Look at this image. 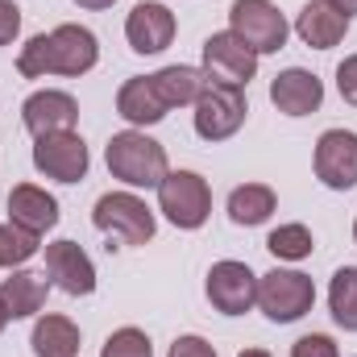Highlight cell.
Masks as SVG:
<instances>
[{"label":"cell","mask_w":357,"mask_h":357,"mask_svg":"<svg viewBox=\"0 0 357 357\" xmlns=\"http://www.w3.org/2000/svg\"><path fill=\"white\" fill-rule=\"evenodd\" d=\"M38 254V237L17 229V225H0V266H21Z\"/></svg>","instance_id":"obj_25"},{"label":"cell","mask_w":357,"mask_h":357,"mask_svg":"<svg viewBox=\"0 0 357 357\" xmlns=\"http://www.w3.org/2000/svg\"><path fill=\"white\" fill-rule=\"evenodd\" d=\"M237 357H270L266 349H245V354H237Z\"/></svg>","instance_id":"obj_34"},{"label":"cell","mask_w":357,"mask_h":357,"mask_svg":"<svg viewBox=\"0 0 357 357\" xmlns=\"http://www.w3.org/2000/svg\"><path fill=\"white\" fill-rule=\"evenodd\" d=\"M46 295H50V278L38 274V270H13L4 282H0V299L8 307V320H25V316H38L46 307Z\"/></svg>","instance_id":"obj_18"},{"label":"cell","mask_w":357,"mask_h":357,"mask_svg":"<svg viewBox=\"0 0 357 357\" xmlns=\"http://www.w3.org/2000/svg\"><path fill=\"white\" fill-rule=\"evenodd\" d=\"M21 121H25V129L33 133V137H46V133H67V129H75V121H79V104H75V96H67V91H33L25 104H21Z\"/></svg>","instance_id":"obj_13"},{"label":"cell","mask_w":357,"mask_h":357,"mask_svg":"<svg viewBox=\"0 0 357 357\" xmlns=\"http://www.w3.org/2000/svg\"><path fill=\"white\" fill-rule=\"evenodd\" d=\"M291 357H341V349H337L333 337L312 333V337H299V341L291 345Z\"/></svg>","instance_id":"obj_27"},{"label":"cell","mask_w":357,"mask_h":357,"mask_svg":"<svg viewBox=\"0 0 357 357\" xmlns=\"http://www.w3.org/2000/svg\"><path fill=\"white\" fill-rule=\"evenodd\" d=\"M100 63V42L84 25H59L50 33H38L21 46L17 54V71L25 79H42V75H88Z\"/></svg>","instance_id":"obj_1"},{"label":"cell","mask_w":357,"mask_h":357,"mask_svg":"<svg viewBox=\"0 0 357 357\" xmlns=\"http://www.w3.org/2000/svg\"><path fill=\"white\" fill-rule=\"evenodd\" d=\"M354 241H357V220H354Z\"/></svg>","instance_id":"obj_35"},{"label":"cell","mask_w":357,"mask_h":357,"mask_svg":"<svg viewBox=\"0 0 357 357\" xmlns=\"http://www.w3.org/2000/svg\"><path fill=\"white\" fill-rule=\"evenodd\" d=\"M33 354L38 357H75L79 354V328L67 316H42L33 324Z\"/></svg>","instance_id":"obj_20"},{"label":"cell","mask_w":357,"mask_h":357,"mask_svg":"<svg viewBox=\"0 0 357 357\" xmlns=\"http://www.w3.org/2000/svg\"><path fill=\"white\" fill-rule=\"evenodd\" d=\"M274 191H270L266 183H245V187H237L233 195H229V216H233V225H245V229H254V225H266L270 212H274Z\"/></svg>","instance_id":"obj_22"},{"label":"cell","mask_w":357,"mask_h":357,"mask_svg":"<svg viewBox=\"0 0 357 357\" xmlns=\"http://www.w3.org/2000/svg\"><path fill=\"white\" fill-rule=\"evenodd\" d=\"M79 8H91V13H100V8H112L116 0H75Z\"/></svg>","instance_id":"obj_31"},{"label":"cell","mask_w":357,"mask_h":357,"mask_svg":"<svg viewBox=\"0 0 357 357\" xmlns=\"http://www.w3.org/2000/svg\"><path fill=\"white\" fill-rule=\"evenodd\" d=\"M245 88H229V84H208L195 100V133L204 142H225L245 125Z\"/></svg>","instance_id":"obj_7"},{"label":"cell","mask_w":357,"mask_h":357,"mask_svg":"<svg viewBox=\"0 0 357 357\" xmlns=\"http://www.w3.org/2000/svg\"><path fill=\"white\" fill-rule=\"evenodd\" d=\"M154 79V88L162 96V104L167 108H178V104H195L199 100V91L208 88V75L204 71H195V67H162L158 75H150Z\"/></svg>","instance_id":"obj_21"},{"label":"cell","mask_w":357,"mask_h":357,"mask_svg":"<svg viewBox=\"0 0 357 357\" xmlns=\"http://www.w3.org/2000/svg\"><path fill=\"white\" fill-rule=\"evenodd\" d=\"M229 33L241 38L254 54H274L287 46V17L270 4V0H233L229 8Z\"/></svg>","instance_id":"obj_4"},{"label":"cell","mask_w":357,"mask_h":357,"mask_svg":"<svg viewBox=\"0 0 357 357\" xmlns=\"http://www.w3.org/2000/svg\"><path fill=\"white\" fill-rule=\"evenodd\" d=\"M295 33L312 46V50H333L345 33H349V17L337 13L328 0H307L295 17Z\"/></svg>","instance_id":"obj_17"},{"label":"cell","mask_w":357,"mask_h":357,"mask_svg":"<svg viewBox=\"0 0 357 357\" xmlns=\"http://www.w3.org/2000/svg\"><path fill=\"white\" fill-rule=\"evenodd\" d=\"M175 29H178L175 13L167 4H158V0H142L125 17V38H129V46L137 54H162L175 42Z\"/></svg>","instance_id":"obj_12"},{"label":"cell","mask_w":357,"mask_h":357,"mask_svg":"<svg viewBox=\"0 0 357 357\" xmlns=\"http://www.w3.org/2000/svg\"><path fill=\"white\" fill-rule=\"evenodd\" d=\"M100 357H154V349H150V337L142 328H116L104 341Z\"/></svg>","instance_id":"obj_26"},{"label":"cell","mask_w":357,"mask_h":357,"mask_svg":"<svg viewBox=\"0 0 357 357\" xmlns=\"http://www.w3.org/2000/svg\"><path fill=\"white\" fill-rule=\"evenodd\" d=\"M91 225L121 245H146L154 237V212L133 191H108L91 208Z\"/></svg>","instance_id":"obj_3"},{"label":"cell","mask_w":357,"mask_h":357,"mask_svg":"<svg viewBox=\"0 0 357 357\" xmlns=\"http://www.w3.org/2000/svg\"><path fill=\"white\" fill-rule=\"evenodd\" d=\"M33 167L46 178H59V183H79L88 175V146L75 129L67 133H46V137H33Z\"/></svg>","instance_id":"obj_9"},{"label":"cell","mask_w":357,"mask_h":357,"mask_svg":"<svg viewBox=\"0 0 357 357\" xmlns=\"http://www.w3.org/2000/svg\"><path fill=\"white\" fill-rule=\"evenodd\" d=\"M266 250L274 258H282V262H303V258H312L316 241H312V233L303 225H278L266 237Z\"/></svg>","instance_id":"obj_24"},{"label":"cell","mask_w":357,"mask_h":357,"mask_svg":"<svg viewBox=\"0 0 357 357\" xmlns=\"http://www.w3.org/2000/svg\"><path fill=\"white\" fill-rule=\"evenodd\" d=\"M21 29V8L13 0H0V46H8Z\"/></svg>","instance_id":"obj_29"},{"label":"cell","mask_w":357,"mask_h":357,"mask_svg":"<svg viewBox=\"0 0 357 357\" xmlns=\"http://www.w3.org/2000/svg\"><path fill=\"white\" fill-rule=\"evenodd\" d=\"M8 225H17V229L42 237L46 229L59 225V199H54L50 191L33 187V183H17V187L8 191Z\"/></svg>","instance_id":"obj_15"},{"label":"cell","mask_w":357,"mask_h":357,"mask_svg":"<svg viewBox=\"0 0 357 357\" xmlns=\"http://www.w3.org/2000/svg\"><path fill=\"white\" fill-rule=\"evenodd\" d=\"M104 162H108L112 178H121L125 187H158L171 175L167 171V150L154 137H146L142 129L112 133V142L104 150Z\"/></svg>","instance_id":"obj_2"},{"label":"cell","mask_w":357,"mask_h":357,"mask_svg":"<svg viewBox=\"0 0 357 357\" xmlns=\"http://www.w3.org/2000/svg\"><path fill=\"white\" fill-rule=\"evenodd\" d=\"M328 307H333V320H337L345 333H357V266H341L333 274Z\"/></svg>","instance_id":"obj_23"},{"label":"cell","mask_w":357,"mask_h":357,"mask_svg":"<svg viewBox=\"0 0 357 357\" xmlns=\"http://www.w3.org/2000/svg\"><path fill=\"white\" fill-rule=\"evenodd\" d=\"M328 4H333L337 13H345V17H354L357 13V0H328Z\"/></svg>","instance_id":"obj_32"},{"label":"cell","mask_w":357,"mask_h":357,"mask_svg":"<svg viewBox=\"0 0 357 357\" xmlns=\"http://www.w3.org/2000/svg\"><path fill=\"white\" fill-rule=\"evenodd\" d=\"M316 178L333 191L357 187V133L349 129H328L316 142Z\"/></svg>","instance_id":"obj_11"},{"label":"cell","mask_w":357,"mask_h":357,"mask_svg":"<svg viewBox=\"0 0 357 357\" xmlns=\"http://www.w3.org/2000/svg\"><path fill=\"white\" fill-rule=\"evenodd\" d=\"M158 208L175 229H199L212 212V187L195 171H171L158 183Z\"/></svg>","instance_id":"obj_6"},{"label":"cell","mask_w":357,"mask_h":357,"mask_svg":"<svg viewBox=\"0 0 357 357\" xmlns=\"http://www.w3.org/2000/svg\"><path fill=\"white\" fill-rule=\"evenodd\" d=\"M270 104H274L278 112H287V116H307V112H316V108L324 104V84H320L312 71L291 67V71L274 75V84H270Z\"/></svg>","instance_id":"obj_16"},{"label":"cell","mask_w":357,"mask_h":357,"mask_svg":"<svg viewBox=\"0 0 357 357\" xmlns=\"http://www.w3.org/2000/svg\"><path fill=\"white\" fill-rule=\"evenodd\" d=\"M337 91H341L345 104H354L357 108V54H349V59L337 67Z\"/></svg>","instance_id":"obj_28"},{"label":"cell","mask_w":357,"mask_h":357,"mask_svg":"<svg viewBox=\"0 0 357 357\" xmlns=\"http://www.w3.org/2000/svg\"><path fill=\"white\" fill-rule=\"evenodd\" d=\"M204 75H208V84L245 88L258 75V54L233 33H212L204 42Z\"/></svg>","instance_id":"obj_8"},{"label":"cell","mask_w":357,"mask_h":357,"mask_svg":"<svg viewBox=\"0 0 357 357\" xmlns=\"http://www.w3.org/2000/svg\"><path fill=\"white\" fill-rule=\"evenodd\" d=\"M116 112L129 125H158L171 108L162 104V96H158L150 75H133V79H125L121 91H116Z\"/></svg>","instance_id":"obj_19"},{"label":"cell","mask_w":357,"mask_h":357,"mask_svg":"<svg viewBox=\"0 0 357 357\" xmlns=\"http://www.w3.org/2000/svg\"><path fill=\"white\" fill-rule=\"evenodd\" d=\"M312 303H316V282L299 270H270L258 278V307L274 324H291L307 316Z\"/></svg>","instance_id":"obj_5"},{"label":"cell","mask_w":357,"mask_h":357,"mask_svg":"<svg viewBox=\"0 0 357 357\" xmlns=\"http://www.w3.org/2000/svg\"><path fill=\"white\" fill-rule=\"evenodd\" d=\"M167 357H216V349H212L204 337H178Z\"/></svg>","instance_id":"obj_30"},{"label":"cell","mask_w":357,"mask_h":357,"mask_svg":"<svg viewBox=\"0 0 357 357\" xmlns=\"http://www.w3.org/2000/svg\"><path fill=\"white\" fill-rule=\"evenodd\" d=\"M4 324H8V307H4V299H0V333H4Z\"/></svg>","instance_id":"obj_33"},{"label":"cell","mask_w":357,"mask_h":357,"mask_svg":"<svg viewBox=\"0 0 357 357\" xmlns=\"http://www.w3.org/2000/svg\"><path fill=\"white\" fill-rule=\"evenodd\" d=\"M208 299L225 316H245L258 303V274L245 262H216L208 270Z\"/></svg>","instance_id":"obj_10"},{"label":"cell","mask_w":357,"mask_h":357,"mask_svg":"<svg viewBox=\"0 0 357 357\" xmlns=\"http://www.w3.org/2000/svg\"><path fill=\"white\" fill-rule=\"evenodd\" d=\"M46 278H54V287H63L67 295H91L96 291V266L84 254V245H75V241L46 245Z\"/></svg>","instance_id":"obj_14"}]
</instances>
